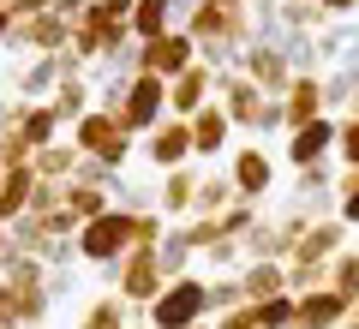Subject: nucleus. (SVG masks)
<instances>
[{
    "label": "nucleus",
    "mask_w": 359,
    "mask_h": 329,
    "mask_svg": "<svg viewBox=\"0 0 359 329\" xmlns=\"http://www.w3.org/2000/svg\"><path fill=\"white\" fill-rule=\"evenodd\" d=\"M138 246V215L132 210H108L96 215V222H84L78 228V264L96 269V276H114V264Z\"/></svg>",
    "instance_id": "obj_1"
},
{
    "label": "nucleus",
    "mask_w": 359,
    "mask_h": 329,
    "mask_svg": "<svg viewBox=\"0 0 359 329\" xmlns=\"http://www.w3.org/2000/svg\"><path fill=\"white\" fill-rule=\"evenodd\" d=\"M66 138L78 144V156H90V162H102V168H120V174H126V162L138 156V138H132V132L120 126V114H108V108H90Z\"/></svg>",
    "instance_id": "obj_2"
},
{
    "label": "nucleus",
    "mask_w": 359,
    "mask_h": 329,
    "mask_svg": "<svg viewBox=\"0 0 359 329\" xmlns=\"http://www.w3.org/2000/svg\"><path fill=\"white\" fill-rule=\"evenodd\" d=\"M210 323V281L204 276H180L162 288V300L144 311V329H192Z\"/></svg>",
    "instance_id": "obj_3"
},
{
    "label": "nucleus",
    "mask_w": 359,
    "mask_h": 329,
    "mask_svg": "<svg viewBox=\"0 0 359 329\" xmlns=\"http://www.w3.org/2000/svg\"><path fill=\"white\" fill-rule=\"evenodd\" d=\"M114 293L132 305V311H150L156 300H162V288H168V276H162V264H156V246H132L126 257L114 264Z\"/></svg>",
    "instance_id": "obj_4"
},
{
    "label": "nucleus",
    "mask_w": 359,
    "mask_h": 329,
    "mask_svg": "<svg viewBox=\"0 0 359 329\" xmlns=\"http://www.w3.org/2000/svg\"><path fill=\"white\" fill-rule=\"evenodd\" d=\"M216 102H222V114L233 120V132L257 138V126H264V108H269L276 96H264V90H257L252 78L240 72V66H228V72H216Z\"/></svg>",
    "instance_id": "obj_5"
},
{
    "label": "nucleus",
    "mask_w": 359,
    "mask_h": 329,
    "mask_svg": "<svg viewBox=\"0 0 359 329\" xmlns=\"http://www.w3.org/2000/svg\"><path fill=\"white\" fill-rule=\"evenodd\" d=\"M114 114H120V126L144 144V138L168 120V84H162V78H150V72H138V78L126 84V102H120Z\"/></svg>",
    "instance_id": "obj_6"
},
{
    "label": "nucleus",
    "mask_w": 359,
    "mask_h": 329,
    "mask_svg": "<svg viewBox=\"0 0 359 329\" xmlns=\"http://www.w3.org/2000/svg\"><path fill=\"white\" fill-rule=\"evenodd\" d=\"M13 54H25V60H36V54H66L72 48V18H60L48 6V13H30L13 25V42H6Z\"/></svg>",
    "instance_id": "obj_7"
},
{
    "label": "nucleus",
    "mask_w": 359,
    "mask_h": 329,
    "mask_svg": "<svg viewBox=\"0 0 359 329\" xmlns=\"http://www.w3.org/2000/svg\"><path fill=\"white\" fill-rule=\"evenodd\" d=\"M192 66H198V42L186 36V30H168V36H156V42H138V72L162 78V84H174V78L192 72Z\"/></svg>",
    "instance_id": "obj_8"
},
{
    "label": "nucleus",
    "mask_w": 359,
    "mask_h": 329,
    "mask_svg": "<svg viewBox=\"0 0 359 329\" xmlns=\"http://www.w3.org/2000/svg\"><path fill=\"white\" fill-rule=\"evenodd\" d=\"M66 72H90V66H78L72 48H66V54H36V60H25V66L13 72V96H25V102H48L54 90H60Z\"/></svg>",
    "instance_id": "obj_9"
},
{
    "label": "nucleus",
    "mask_w": 359,
    "mask_h": 329,
    "mask_svg": "<svg viewBox=\"0 0 359 329\" xmlns=\"http://www.w3.org/2000/svg\"><path fill=\"white\" fill-rule=\"evenodd\" d=\"M228 180L233 192H240V203H257L276 192V156L264 150V144H240V150L228 156Z\"/></svg>",
    "instance_id": "obj_10"
},
{
    "label": "nucleus",
    "mask_w": 359,
    "mask_h": 329,
    "mask_svg": "<svg viewBox=\"0 0 359 329\" xmlns=\"http://www.w3.org/2000/svg\"><path fill=\"white\" fill-rule=\"evenodd\" d=\"M233 66H240V72L264 90V96H287V84H294V66H287V54L276 48V42H252Z\"/></svg>",
    "instance_id": "obj_11"
},
{
    "label": "nucleus",
    "mask_w": 359,
    "mask_h": 329,
    "mask_svg": "<svg viewBox=\"0 0 359 329\" xmlns=\"http://www.w3.org/2000/svg\"><path fill=\"white\" fill-rule=\"evenodd\" d=\"M335 132H341V120H311V126L287 132V168H318V162H335Z\"/></svg>",
    "instance_id": "obj_12"
},
{
    "label": "nucleus",
    "mask_w": 359,
    "mask_h": 329,
    "mask_svg": "<svg viewBox=\"0 0 359 329\" xmlns=\"http://www.w3.org/2000/svg\"><path fill=\"white\" fill-rule=\"evenodd\" d=\"M216 102V66L198 60L192 72H180L174 84H168V120H192L198 108H210Z\"/></svg>",
    "instance_id": "obj_13"
},
{
    "label": "nucleus",
    "mask_w": 359,
    "mask_h": 329,
    "mask_svg": "<svg viewBox=\"0 0 359 329\" xmlns=\"http://www.w3.org/2000/svg\"><path fill=\"white\" fill-rule=\"evenodd\" d=\"M144 162L162 168V174L186 168V162H192V120H162V126L144 138Z\"/></svg>",
    "instance_id": "obj_14"
},
{
    "label": "nucleus",
    "mask_w": 359,
    "mask_h": 329,
    "mask_svg": "<svg viewBox=\"0 0 359 329\" xmlns=\"http://www.w3.org/2000/svg\"><path fill=\"white\" fill-rule=\"evenodd\" d=\"M341 252H347V222L330 210V215H318V222H311V234L294 246V257H287V264H335Z\"/></svg>",
    "instance_id": "obj_15"
},
{
    "label": "nucleus",
    "mask_w": 359,
    "mask_h": 329,
    "mask_svg": "<svg viewBox=\"0 0 359 329\" xmlns=\"http://www.w3.org/2000/svg\"><path fill=\"white\" fill-rule=\"evenodd\" d=\"M282 114H287V132H299V126H311V120L330 114L323 72H294V84H287V96H282Z\"/></svg>",
    "instance_id": "obj_16"
},
{
    "label": "nucleus",
    "mask_w": 359,
    "mask_h": 329,
    "mask_svg": "<svg viewBox=\"0 0 359 329\" xmlns=\"http://www.w3.org/2000/svg\"><path fill=\"white\" fill-rule=\"evenodd\" d=\"M233 150V120L222 114V102L198 108L192 114V162H216V156Z\"/></svg>",
    "instance_id": "obj_17"
},
{
    "label": "nucleus",
    "mask_w": 359,
    "mask_h": 329,
    "mask_svg": "<svg viewBox=\"0 0 359 329\" xmlns=\"http://www.w3.org/2000/svg\"><path fill=\"white\" fill-rule=\"evenodd\" d=\"M198 174H204L198 162H186V168H174V174H162V186H156V210H162L168 222H192V203H198Z\"/></svg>",
    "instance_id": "obj_18"
},
{
    "label": "nucleus",
    "mask_w": 359,
    "mask_h": 329,
    "mask_svg": "<svg viewBox=\"0 0 359 329\" xmlns=\"http://www.w3.org/2000/svg\"><path fill=\"white\" fill-rule=\"evenodd\" d=\"M318 60H323V72H330V66L359 72V18H330V25L318 30Z\"/></svg>",
    "instance_id": "obj_19"
},
{
    "label": "nucleus",
    "mask_w": 359,
    "mask_h": 329,
    "mask_svg": "<svg viewBox=\"0 0 359 329\" xmlns=\"http://www.w3.org/2000/svg\"><path fill=\"white\" fill-rule=\"evenodd\" d=\"M48 108L60 114V126L72 132L78 120H84L90 108H96V84H90V72H66V78H60V90L48 96Z\"/></svg>",
    "instance_id": "obj_20"
},
{
    "label": "nucleus",
    "mask_w": 359,
    "mask_h": 329,
    "mask_svg": "<svg viewBox=\"0 0 359 329\" xmlns=\"http://www.w3.org/2000/svg\"><path fill=\"white\" fill-rule=\"evenodd\" d=\"M36 168H0V222L13 228L18 215H30V203H36Z\"/></svg>",
    "instance_id": "obj_21"
},
{
    "label": "nucleus",
    "mask_w": 359,
    "mask_h": 329,
    "mask_svg": "<svg viewBox=\"0 0 359 329\" xmlns=\"http://www.w3.org/2000/svg\"><path fill=\"white\" fill-rule=\"evenodd\" d=\"M180 13H186V0H138L132 6V42H156L168 30H180Z\"/></svg>",
    "instance_id": "obj_22"
},
{
    "label": "nucleus",
    "mask_w": 359,
    "mask_h": 329,
    "mask_svg": "<svg viewBox=\"0 0 359 329\" xmlns=\"http://www.w3.org/2000/svg\"><path fill=\"white\" fill-rule=\"evenodd\" d=\"M353 311V305L341 300V293H299V311H294V329H341V317Z\"/></svg>",
    "instance_id": "obj_23"
},
{
    "label": "nucleus",
    "mask_w": 359,
    "mask_h": 329,
    "mask_svg": "<svg viewBox=\"0 0 359 329\" xmlns=\"http://www.w3.org/2000/svg\"><path fill=\"white\" fill-rule=\"evenodd\" d=\"M233 276H240L245 305H264V300H276V293H294L287 288V264H240Z\"/></svg>",
    "instance_id": "obj_24"
},
{
    "label": "nucleus",
    "mask_w": 359,
    "mask_h": 329,
    "mask_svg": "<svg viewBox=\"0 0 359 329\" xmlns=\"http://www.w3.org/2000/svg\"><path fill=\"white\" fill-rule=\"evenodd\" d=\"M132 317H144V311H132V305L120 300L114 288H108V293H96V300H84L78 329H132Z\"/></svg>",
    "instance_id": "obj_25"
},
{
    "label": "nucleus",
    "mask_w": 359,
    "mask_h": 329,
    "mask_svg": "<svg viewBox=\"0 0 359 329\" xmlns=\"http://www.w3.org/2000/svg\"><path fill=\"white\" fill-rule=\"evenodd\" d=\"M233 203H240V192H233L228 168H204V174H198V203H192V215H222V210H233Z\"/></svg>",
    "instance_id": "obj_26"
},
{
    "label": "nucleus",
    "mask_w": 359,
    "mask_h": 329,
    "mask_svg": "<svg viewBox=\"0 0 359 329\" xmlns=\"http://www.w3.org/2000/svg\"><path fill=\"white\" fill-rule=\"evenodd\" d=\"M78 162H84V156H78V144H72V138H60V144H48V150L30 156L36 180H48V186H66V180L78 174Z\"/></svg>",
    "instance_id": "obj_27"
},
{
    "label": "nucleus",
    "mask_w": 359,
    "mask_h": 329,
    "mask_svg": "<svg viewBox=\"0 0 359 329\" xmlns=\"http://www.w3.org/2000/svg\"><path fill=\"white\" fill-rule=\"evenodd\" d=\"M240 257L245 264H287V246H282V228H276V222H264V215H257V228L245 234L240 240Z\"/></svg>",
    "instance_id": "obj_28"
},
{
    "label": "nucleus",
    "mask_w": 359,
    "mask_h": 329,
    "mask_svg": "<svg viewBox=\"0 0 359 329\" xmlns=\"http://www.w3.org/2000/svg\"><path fill=\"white\" fill-rule=\"evenodd\" d=\"M18 132L30 138V150H48V144H60V138H66L60 114H54L48 102H25V120H18Z\"/></svg>",
    "instance_id": "obj_29"
},
{
    "label": "nucleus",
    "mask_w": 359,
    "mask_h": 329,
    "mask_svg": "<svg viewBox=\"0 0 359 329\" xmlns=\"http://www.w3.org/2000/svg\"><path fill=\"white\" fill-rule=\"evenodd\" d=\"M335 180H341V174H335V162L299 168V174H294V198L311 203V210H323V198H335ZM323 215H330V210H323Z\"/></svg>",
    "instance_id": "obj_30"
},
{
    "label": "nucleus",
    "mask_w": 359,
    "mask_h": 329,
    "mask_svg": "<svg viewBox=\"0 0 359 329\" xmlns=\"http://www.w3.org/2000/svg\"><path fill=\"white\" fill-rule=\"evenodd\" d=\"M192 240H186V228H180V222H174V228H168L162 234V246H156V264H162V276L168 281H180V276H192Z\"/></svg>",
    "instance_id": "obj_31"
},
{
    "label": "nucleus",
    "mask_w": 359,
    "mask_h": 329,
    "mask_svg": "<svg viewBox=\"0 0 359 329\" xmlns=\"http://www.w3.org/2000/svg\"><path fill=\"white\" fill-rule=\"evenodd\" d=\"M330 293H341L347 305H359V246H347L330 264Z\"/></svg>",
    "instance_id": "obj_32"
},
{
    "label": "nucleus",
    "mask_w": 359,
    "mask_h": 329,
    "mask_svg": "<svg viewBox=\"0 0 359 329\" xmlns=\"http://www.w3.org/2000/svg\"><path fill=\"white\" fill-rule=\"evenodd\" d=\"M282 25L294 30V36H318V30L330 25V13L311 6V0H282Z\"/></svg>",
    "instance_id": "obj_33"
},
{
    "label": "nucleus",
    "mask_w": 359,
    "mask_h": 329,
    "mask_svg": "<svg viewBox=\"0 0 359 329\" xmlns=\"http://www.w3.org/2000/svg\"><path fill=\"white\" fill-rule=\"evenodd\" d=\"M287 25H282V0H252V42H282Z\"/></svg>",
    "instance_id": "obj_34"
},
{
    "label": "nucleus",
    "mask_w": 359,
    "mask_h": 329,
    "mask_svg": "<svg viewBox=\"0 0 359 329\" xmlns=\"http://www.w3.org/2000/svg\"><path fill=\"white\" fill-rule=\"evenodd\" d=\"M294 311H299V293H276V300L252 305L257 329H294Z\"/></svg>",
    "instance_id": "obj_35"
},
{
    "label": "nucleus",
    "mask_w": 359,
    "mask_h": 329,
    "mask_svg": "<svg viewBox=\"0 0 359 329\" xmlns=\"http://www.w3.org/2000/svg\"><path fill=\"white\" fill-rule=\"evenodd\" d=\"M276 48L287 54V66H294V72H323V60H318V36H294V30H287Z\"/></svg>",
    "instance_id": "obj_36"
},
{
    "label": "nucleus",
    "mask_w": 359,
    "mask_h": 329,
    "mask_svg": "<svg viewBox=\"0 0 359 329\" xmlns=\"http://www.w3.org/2000/svg\"><path fill=\"white\" fill-rule=\"evenodd\" d=\"M240 305H245L240 276H216V281H210V323H216V317H228V311H240Z\"/></svg>",
    "instance_id": "obj_37"
},
{
    "label": "nucleus",
    "mask_w": 359,
    "mask_h": 329,
    "mask_svg": "<svg viewBox=\"0 0 359 329\" xmlns=\"http://www.w3.org/2000/svg\"><path fill=\"white\" fill-rule=\"evenodd\" d=\"M335 162H341V174H359V114H341V132H335Z\"/></svg>",
    "instance_id": "obj_38"
},
{
    "label": "nucleus",
    "mask_w": 359,
    "mask_h": 329,
    "mask_svg": "<svg viewBox=\"0 0 359 329\" xmlns=\"http://www.w3.org/2000/svg\"><path fill=\"white\" fill-rule=\"evenodd\" d=\"M287 288L294 293H323L330 288V264H287Z\"/></svg>",
    "instance_id": "obj_39"
},
{
    "label": "nucleus",
    "mask_w": 359,
    "mask_h": 329,
    "mask_svg": "<svg viewBox=\"0 0 359 329\" xmlns=\"http://www.w3.org/2000/svg\"><path fill=\"white\" fill-rule=\"evenodd\" d=\"M42 264H48V269H84V264H78V240H48V246H42Z\"/></svg>",
    "instance_id": "obj_40"
},
{
    "label": "nucleus",
    "mask_w": 359,
    "mask_h": 329,
    "mask_svg": "<svg viewBox=\"0 0 359 329\" xmlns=\"http://www.w3.org/2000/svg\"><path fill=\"white\" fill-rule=\"evenodd\" d=\"M48 269V264H42ZM78 293V269H48V305H60V300H72Z\"/></svg>",
    "instance_id": "obj_41"
},
{
    "label": "nucleus",
    "mask_w": 359,
    "mask_h": 329,
    "mask_svg": "<svg viewBox=\"0 0 359 329\" xmlns=\"http://www.w3.org/2000/svg\"><path fill=\"white\" fill-rule=\"evenodd\" d=\"M204 257H210L216 269H228V276H233V264H245V257H240V240H216Z\"/></svg>",
    "instance_id": "obj_42"
},
{
    "label": "nucleus",
    "mask_w": 359,
    "mask_h": 329,
    "mask_svg": "<svg viewBox=\"0 0 359 329\" xmlns=\"http://www.w3.org/2000/svg\"><path fill=\"white\" fill-rule=\"evenodd\" d=\"M90 6H96L108 25H126V30H132V6H138V0H90Z\"/></svg>",
    "instance_id": "obj_43"
},
{
    "label": "nucleus",
    "mask_w": 359,
    "mask_h": 329,
    "mask_svg": "<svg viewBox=\"0 0 359 329\" xmlns=\"http://www.w3.org/2000/svg\"><path fill=\"white\" fill-rule=\"evenodd\" d=\"M18 120H25V96H0V138L18 132Z\"/></svg>",
    "instance_id": "obj_44"
},
{
    "label": "nucleus",
    "mask_w": 359,
    "mask_h": 329,
    "mask_svg": "<svg viewBox=\"0 0 359 329\" xmlns=\"http://www.w3.org/2000/svg\"><path fill=\"white\" fill-rule=\"evenodd\" d=\"M216 329H257V317H252V305H240V311L216 317Z\"/></svg>",
    "instance_id": "obj_45"
},
{
    "label": "nucleus",
    "mask_w": 359,
    "mask_h": 329,
    "mask_svg": "<svg viewBox=\"0 0 359 329\" xmlns=\"http://www.w3.org/2000/svg\"><path fill=\"white\" fill-rule=\"evenodd\" d=\"M323 13L330 18H359V0H323Z\"/></svg>",
    "instance_id": "obj_46"
},
{
    "label": "nucleus",
    "mask_w": 359,
    "mask_h": 329,
    "mask_svg": "<svg viewBox=\"0 0 359 329\" xmlns=\"http://www.w3.org/2000/svg\"><path fill=\"white\" fill-rule=\"evenodd\" d=\"M13 25H18V18L6 13V6H0V48H6V42H13Z\"/></svg>",
    "instance_id": "obj_47"
},
{
    "label": "nucleus",
    "mask_w": 359,
    "mask_h": 329,
    "mask_svg": "<svg viewBox=\"0 0 359 329\" xmlns=\"http://www.w3.org/2000/svg\"><path fill=\"white\" fill-rule=\"evenodd\" d=\"M6 252H13V234H6V222H0V257H6Z\"/></svg>",
    "instance_id": "obj_48"
},
{
    "label": "nucleus",
    "mask_w": 359,
    "mask_h": 329,
    "mask_svg": "<svg viewBox=\"0 0 359 329\" xmlns=\"http://www.w3.org/2000/svg\"><path fill=\"white\" fill-rule=\"evenodd\" d=\"M341 329H359V305H353V311H347V317H341Z\"/></svg>",
    "instance_id": "obj_49"
},
{
    "label": "nucleus",
    "mask_w": 359,
    "mask_h": 329,
    "mask_svg": "<svg viewBox=\"0 0 359 329\" xmlns=\"http://www.w3.org/2000/svg\"><path fill=\"white\" fill-rule=\"evenodd\" d=\"M347 114H359V96H353V108H347Z\"/></svg>",
    "instance_id": "obj_50"
},
{
    "label": "nucleus",
    "mask_w": 359,
    "mask_h": 329,
    "mask_svg": "<svg viewBox=\"0 0 359 329\" xmlns=\"http://www.w3.org/2000/svg\"><path fill=\"white\" fill-rule=\"evenodd\" d=\"M192 329H216V323H192Z\"/></svg>",
    "instance_id": "obj_51"
},
{
    "label": "nucleus",
    "mask_w": 359,
    "mask_h": 329,
    "mask_svg": "<svg viewBox=\"0 0 359 329\" xmlns=\"http://www.w3.org/2000/svg\"><path fill=\"white\" fill-rule=\"evenodd\" d=\"M311 6H323V0H311Z\"/></svg>",
    "instance_id": "obj_52"
}]
</instances>
